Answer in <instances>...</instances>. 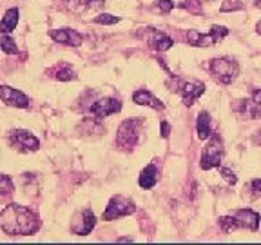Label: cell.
I'll list each match as a JSON object with an SVG mask.
<instances>
[{
  "instance_id": "obj_1",
  "label": "cell",
  "mask_w": 261,
  "mask_h": 245,
  "mask_svg": "<svg viewBox=\"0 0 261 245\" xmlns=\"http://www.w3.org/2000/svg\"><path fill=\"white\" fill-rule=\"evenodd\" d=\"M0 227L6 234H35L40 229V220L33 211L18 204L6 205L0 212Z\"/></svg>"
},
{
  "instance_id": "obj_2",
  "label": "cell",
  "mask_w": 261,
  "mask_h": 245,
  "mask_svg": "<svg viewBox=\"0 0 261 245\" xmlns=\"http://www.w3.org/2000/svg\"><path fill=\"white\" fill-rule=\"evenodd\" d=\"M142 127L143 122L140 118H127L120 126L118 135H116V140H114V145L118 147V149H122V151H130L138 143Z\"/></svg>"
},
{
  "instance_id": "obj_3",
  "label": "cell",
  "mask_w": 261,
  "mask_h": 245,
  "mask_svg": "<svg viewBox=\"0 0 261 245\" xmlns=\"http://www.w3.org/2000/svg\"><path fill=\"white\" fill-rule=\"evenodd\" d=\"M211 73L214 75L218 82L228 86L236 80V77L240 75V65L232 58H214L211 62Z\"/></svg>"
},
{
  "instance_id": "obj_4",
  "label": "cell",
  "mask_w": 261,
  "mask_h": 245,
  "mask_svg": "<svg viewBox=\"0 0 261 245\" xmlns=\"http://www.w3.org/2000/svg\"><path fill=\"white\" fill-rule=\"evenodd\" d=\"M228 35V29L223 26H212V29L208 33H200V31H191L187 33V42L191 45H198V47H208V45H214L225 38Z\"/></svg>"
},
{
  "instance_id": "obj_5",
  "label": "cell",
  "mask_w": 261,
  "mask_h": 245,
  "mask_svg": "<svg viewBox=\"0 0 261 245\" xmlns=\"http://www.w3.org/2000/svg\"><path fill=\"white\" fill-rule=\"evenodd\" d=\"M221 158H223V142H221V138L218 135H212L207 147H205L203 155H201V169L208 171L212 167H218L221 163Z\"/></svg>"
},
{
  "instance_id": "obj_6",
  "label": "cell",
  "mask_w": 261,
  "mask_h": 245,
  "mask_svg": "<svg viewBox=\"0 0 261 245\" xmlns=\"http://www.w3.org/2000/svg\"><path fill=\"white\" fill-rule=\"evenodd\" d=\"M136 211L135 202L125 198V196H113L109 200L106 212H103V220H118L122 216H129Z\"/></svg>"
},
{
  "instance_id": "obj_7",
  "label": "cell",
  "mask_w": 261,
  "mask_h": 245,
  "mask_svg": "<svg viewBox=\"0 0 261 245\" xmlns=\"http://www.w3.org/2000/svg\"><path fill=\"white\" fill-rule=\"evenodd\" d=\"M8 142L13 149H16V151H20V153H33L40 147V142H38L37 136H33L29 131H24V129L11 131L8 135Z\"/></svg>"
},
{
  "instance_id": "obj_8",
  "label": "cell",
  "mask_w": 261,
  "mask_h": 245,
  "mask_svg": "<svg viewBox=\"0 0 261 245\" xmlns=\"http://www.w3.org/2000/svg\"><path fill=\"white\" fill-rule=\"evenodd\" d=\"M120 109H122L120 100H116V98H102V100H96V102L91 104L89 114L93 118L102 120V118H106V116L118 113Z\"/></svg>"
},
{
  "instance_id": "obj_9",
  "label": "cell",
  "mask_w": 261,
  "mask_h": 245,
  "mask_svg": "<svg viewBox=\"0 0 261 245\" xmlns=\"http://www.w3.org/2000/svg\"><path fill=\"white\" fill-rule=\"evenodd\" d=\"M94 224H96V218H94L93 211L91 209H86V211H82L73 222V233L78 234V236H86L89 234L91 231L94 229Z\"/></svg>"
},
{
  "instance_id": "obj_10",
  "label": "cell",
  "mask_w": 261,
  "mask_h": 245,
  "mask_svg": "<svg viewBox=\"0 0 261 245\" xmlns=\"http://www.w3.org/2000/svg\"><path fill=\"white\" fill-rule=\"evenodd\" d=\"M178 91L184 98V104L185 106H192V104L205 93V86L201 82H184V84H179Z\"/></svg>"
},
{
  "instance_id": "obj_11",
  "label": "cell",
  "mask_w": 261,
  "mask_h": 245,
  "mask_svg": "<svg viewBox=\"0 0 261 245\" xmlns=\"http://www.w3.org/2000/svg\"><path fill=\"white\" fill-rule=\"evenodd\" d=\"M232 216L238 220L240 227L249 229V231H257L259 229L261 216L257 212L250 211V209H236V211H232Z\"/></svg>"
},
{
  "instance_id": "obj_12",
  "label": "cell",
  "mask_w": 261,
  "mask_h": 245,
  "mask_svg": "<svg viewBox=\"0 0 261 245\" xmlns=\"http://www.w3.org/2000/svg\"><path fill=\"white\" fill-rule=\"evenodd\" d=\"M0 93H2V102H4L6 106L20 107V109H24V107L29 106V98L25 96L22 91L11 89V87H8V86H2L0 87Z\"/></svg>"
},
{
  "instance_id": "obj_13",
  "label": "cell",
  "mask_w": 261,
  "mask_h": 245,
  "mask_svg": "<svg viewBox=\"0 0 261 245\" xmlns=\"http://www.w3.org/2000/svg\"><path fill=\"white\" fill-rule=\"evenodd\" d=\"M49 37L58 44L73 45V47H78L82 44V35L73 29H53V31H49Z\"/></svg>"
},
{
  "instance_id": "obj_14",
  "label": "cell",
  "mask_w": 261,
  "mask_h": 245,
  "mask_svg": "<svg viewBox=\"0 0 261 245\" xmlns=\"http://www.w3.org/2000/svg\"><path fill=\"white\" fill-rule=\"evenodd\" d=\"M133 102L138 104V106H147V107H152V109L156 111H162L165 109V104L162 102V100H158V98L154 96L152 93H149V91L145 89H140L136 91L135 94H133Z\"/></svg>"
},
{
  "instance_id": "obj_15",
  "label": "cell",
  "mask_w": 261,
  "mask_h": 245,
  "mask_svg": "<svg viewBox=\"0 0 261 245\" xmlns=\"http://www.w3.org/2000/svg\"><path fill=\"white\" fill-rule=\"evenodd\" d=\"M147 42H149V45H151L152 49H156V51H167L171 45H174V42H172V38L169 37V35H165V33H162V31H154V29H149Z\"/></svg>"
},
{
  "instance_id": "obj_16",
  "label": "cell",
  "mask_w": 261,
  "mask_h": 245,
  "mask_svg": "<svg viewBox=\"0 0 261 245\" xmlns=\"http://www.w3.org/2000/svg\"><path fill=\"white\" fill-rule=\"evenodd\" d=\"M65 4L73 13H84L94 8H102L103 0H65Z\"/></svg>"
},
{
  "instance_id": "obj_17",
  "label": "cell",
  "mask_w": 261,
  "mask_h": 245,
  "mask_svg": "<svg viewBox=\"0 0 261 245\" xmlns=\"http://www.w3.org/2000/svg\"><path fill=\"white\" fill-rule=\"evenodd\" d=\"M138 182H140V187H143V189L154 187L156 182H158V167H156L154 163H151V165H147V167L143 169Z\"/></svg>"
},
{
  "instance_id": "obj_18",
  "label": "cell",
  "mask_w": 261,
  "mask_h": 245,
  "mask_svg": "<svg viewBox=\"0 0 261 245\" xmlns=\"http://www.w3.org/2000/svg\"><path fill=\"white\" fill-rule=\"evenodd\" d=\"M198 136H200V140H207L212 136L211 114L207 111H201L200 116H198Z\"/></svg>"
},
{
  "instance_id": "obj_19",
  "label": "cell",
  "mask_w": 261,
  "mask_h": 245,
  "mask_svg": "<svg viewBox=\"0 0 261 245\" xmlns=\"http://www.w3.org/2000/svg\"><path fill=\"white\" fill-rule=\"evenodd\" d=\"M240 106H238V109L243 111L245 116H249V118L256 120V118H261V106L257 102H254V100H241V102H238Z\"/></svg>"
},
{
  "instance_id": "obj_20",
  "label": "cell",
  "mask_w": 261,
  "mask_h": 245,
  "mask_svg": "<svg viewBox=\"0 0 261 245\" xmlns=\"http://www.w3.org/2000/svg\"><path fill=\"white\" fill-rule=\"evenodd\" d=\"M16 24H18V9L13 8L6 11L4 20H2V33H11L15 31Z\"/></svg>"
},
{
  "instance_id": "obj_21",
  "label": "cell",
  "mask_w": 261,
  "mask_h": 245,
  "mask_svg": "<svg viewBox=\"0 0 261 245\" xmlns=\"http://www.w3.org/2000/svg\"><path fill=\"white\" fill-rule=\"evenodd\" d=\"M53 77L57 78V80H60V82H67V80H74V78H76V73H74V69L71 67V65L60 64L58 67H55Z\"/></svg>"
},
{
  "instance_id": "obj_22",
  "label": "cell",
  "mask_w": 261,
  "mask_h": 245,
  "mask_svg": "<svg viewBox=\"0 0 261 245\" xmlns=\"http://www.w3.org/2000/svg\"><path fill=\"white\" fill-rule=\"evenodd\" d=\"M220 227L223 229L225 233H230V231H236V229H240V224H238L236 218L230 214V216L220 218Z\"/></svg>"
},
{
  "instance_id": "obj_23",
  "label": "cell",
  "mask_w": 261,
  "mask_h": 245,
  "mask_svg": "<svg viewBox=\"0 0 261 245\" xmlns=\"http://www.w3.org/2000/svg\"><path fill=\"white\" fill-rule=\"evenodd\" d=\"M0 44H2V51L8 55H13L16 53V44H15V38H11L8 35V33H2V40H0Z\"/></svg>"
},
{
  "instance_id": "obj_24",
  "label": "cell",
  "mask_w": 261,
  "mask_h": 245,
  "mask_svg": "<svg viewBox=\"0 0 261 245\" xmlns=\"http://www.w3.org/2000/svg\"><path fill=\"white\" fill-rule=\"evenodd\" d=\"M94 24H102V26H111V24H116L120 22L118 16H113V15H107V13H102V15H98L93 18Z\"/></svg>"
},
{
  "instance_id": "obj_25",
  "label": "cell",
  "mask_w": 261,
  "mask_h": 245,
  "mask_svg": "<svg viewBox=\"0 0 261 245\" xmlns=\"http://www.w3.org/2000/svg\"><path fill=\"white\" fill-rule=\"evenodd\" d=\"M0 182H2V194H4V196H8L11 191H15V185H13V182H11V178H9V176L4 175L2 178H0Z\"/></svg>"
},
{
  "instance_id": "obj_26",
  "label": "cell",
  "mask_w": 261,
  "mask_h": 245,
  "mask_svg": "<svg viewBox=\"0 0 261 245\" xmlns=\"http://www.w3.org/2000/svg\"><path fill=\"white\" fill-rule=\"evenodd\" d=\"M243 4H241L240 0H227L223 6H221V11L227 13V11H236V9H241Z\"/></svg>"
},
{
  "instance_id": "obj_27",
  "label": "cell",
  "mask_w": 261,
  "mask_h": 245,
  "mask_svg": "<svg viewBox=\"0 0 261 245\" xmlns=\"http://www.w3.org/2000/svg\"><path fill=\"white\" fill-rule=\"evenodd\" d=\"M156 6H158L163 13H171V9L174 8L172 0H158V2H156Z\"/></svg>"
},
{
  "instance_id": "obj_28",
  "label": "cell",
  "mask_w": 261,
  "mask_h": 245,
  "mask_svg": "<svg viewBox=\"0 0 261 245\" xmlns=\"http://www.w3.org/2000/svg\"><path fill=\"white\" fill-rule=\"evenodd\" d=\"M221 176L227 180L228 184H236V180H238L236 175H234V173H230L228 169H221Z\"/></svg>"
},
{
  "instance_id": "obj_29",
  "label": "cell",
  "mask_w": 261,
  "mask_h": 245,
  "mask_svg": "<svg viewBox=\"0 0 261 245\" xmlns=\"http://www.w3.org/2000/svg\"><path fill=\"white\" fill-rule=\"evenodd\" d=\"M250 187H252V192L254 194H261V180L256 178L250 182Z\"/></svg>"
},
{
  "instance_id": "obj_30",
  "label": "cell",
  "mask_w": 261,
  "mask_h": 245,
  "mask_svg": "<svg viewBox=\"0 0 261 245\" xmlns=\"http://www.w3.org/2000/svg\"><path fill=\"white\" fill-rule=\"evenodd\" d=\"M172 4H174V8L189 9V6H191V0H172Z\"/></svg>"
},
{
  "instance_id": "obj_31",
  "label": "cell",
  "mask_w": 261,
  "mask_h": 245,
  "mask_svg": "<svg viewBox=\"0 0 261 245\" xmlns=\"http://www.w3.org/2000/svg\"><path fill=\"white\" fill-rule=\"evenodd\" d=\"M169 135H171V126L167 122H162V136L163 138H169Z\"/></svg>"
},
{
  "instance_id": "obj_32",
  "label": "cell",
  "mask_w": 261,
  "mask_h": 245,
  "mask_svg": "<svg viewBox=\"0 0 261 245\" xmlns=\"http://www.w3.org/2000/svg\"><path fill=\"white\" fill-rule=\"evenodd\" d=\"M252 100H254V102H257V104L261 106V89H256V91H254V93H252Z\"/></svg>"
},
{
  "instance_id": "obj_33",
  "label": "cell",
  "mask_w": 261,
  "mask_h": 245,
  "mask_svg": "<svg viewBox=\"0 0 261 245\" xmlns=\"http://www.w3.org/2000/svg\"><path fill=\"white\" fill-rule=\"evenodd\" d=\"M256 31H257V33H259V35H261V22H257V26H256Z\"/></svg>"
},
{
  "instance_id": "obj_34",
  "label": "cell",
  "mask_w": 261,
  "mask_h": 245,
  "mask_svg": "<svg viewBox=\"0 0 261 245\" xmlns=\"http://www.w3.org/2000/svg\"><path fill=\"white\" fill-rule=\"evenodd\" d=\"M256 6L257 8H261V0H256Z\"/></svg>"
}]
</instances>
